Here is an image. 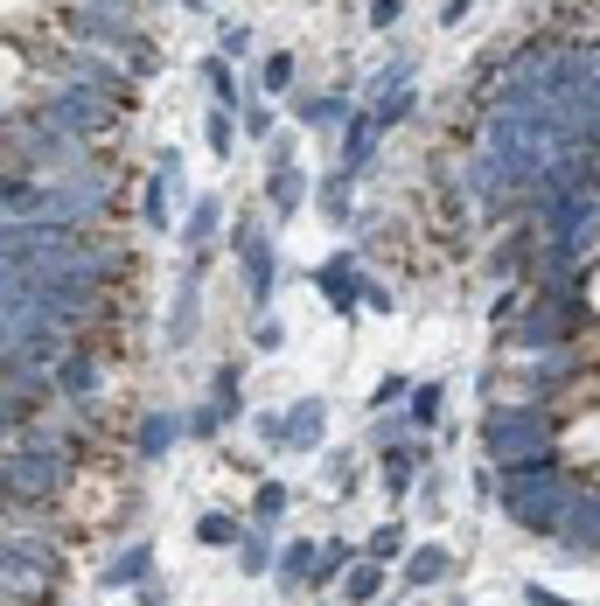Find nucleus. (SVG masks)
Segmentation results:
<instances>
[{
  "label": "nucleus",
  "instance_id": "f257e3e1",
  "mask_svg": "<svg viewBox=\"0 0 600 606\" xmlns=\"http://www.w3.org/2000/svg\"><path fill=\"white\" fill-rule=\"evenodd\" d=\"M384 593V564H349V572H343V599H378Z\"/></svg>",
  "mask_w": 600,
  "mask_h": 606
},
{
  "label": "nucleus",
  "instance_id": "f03ea898",
  "mask_svg": "<svg viewBox=\"0 0 600 606\" xmlns=\"http://www.w3.org/2000/svg\"><path fill=\"white\" fill-rule=\"evenodd\" d=\"M364 558H370V564H399V558H405V529H399V523H384L378 537L364 544Z\"/></svg>",
  "mask_w": 600,
  "mask_h": 606
},
{
  "label": "nucleus",
  "instance_id": "7ed1b4c3",
  "mask_svg": "<svg viewBox=\"0 0 600 606\" xmlns=\"http://www.w3.org/2000/svg\"><path fill=\"white\" fill-rule=\"evenodd\" d=\"M147 564H154V558H147V544H134L126 558L105 564V585H134V579H147Z\"/></svg>",
  "mask_w": 600,
  "mask_h": 606
},
{
  "label": "nucleus",
  "instance_id": "20e7f679",
  "mask_svg": "<svg viewBox=\"0 0 600 606\" xmlns=\"http://www.w3.org/2000/svg\"><path fill=\"white\" fill-rule=\"evenodd\" d=\"M440 572H447V551H440V544H426L419 558H405V579H412V585H434Z\"/></svg>",
  "mask_w": 600,
  "mask_h": 606
},
{
  "label": "nucleus",
  "instance_id": "39448f33",
  "mask_svg": "<svg viewBox=\"0 0 600 606\" xmlns=\"http://www.w3.org/2000/svg\"><path fill=\"white\" fill-rule=\"evenodd\" d=\"M175 432H182L175 419H147V426H140V453H161V446H175Z\"/></svg>",
  "mask_w": 600,
  "mask_h": 606
},
{
  "label": "nucleus",
  "instance_id": "423d86ee",
  "mask_svg": "<svg viewBox=\"0 0 600 606\" xmlns=\"http://www.w3.org/2000/svg\"><path fill=\"white\" fill-rule=\"evenodd\" d=\"M279 509H287V488H279V481H266V488H258V502H252V516H258V523H273Z\"/></svg>",
  "mask_w": 600,
  "mask_h": 606
},
{
  "label": "nucleus",
  "instance_id": "0eeeda50",
  "mask_svg": "<svg viewBox=\"0 0 600 606\" xmlns=\"http://www.w3.org/2000/svg\"><path fill=\"white\" fill-rule=\"evenodd\" d=\"M196 537H203V544H238V523H231V516H203Z\"/></svg>",
  "mask_w": 600,
  "mask_h": 606
},
{
  "label": "nucleus",
  "instance_id": "6e6552de",
  "mask_svg": "<svg viewBox=\"0 0 600 606\" xmlns=\"http://www.w3.org/2000/svg\"><path fill=\"white\" fill-rule=\"evenodd\" d=\"M579 314H593V321H600V265H593L587 279H579Z\"/></svg>",
  "mask_w": 600,
  "mask_h": 606
},
{
  "label": "nucleus",
  "instance_id": "1a4fd4ad",
  "mask_svg": "<svg viewBox=\"0 0 600 606\" xmlns=\"http://www.w3.org/2000/svg\"><path fill=\"white\" fill-rule=\"evenodd\" d=\"M412 419L434 426V419H440V391H412Z\"/></svg>",
  "mask_w": 600,
  "mask_h": 606
}]
</instances>
